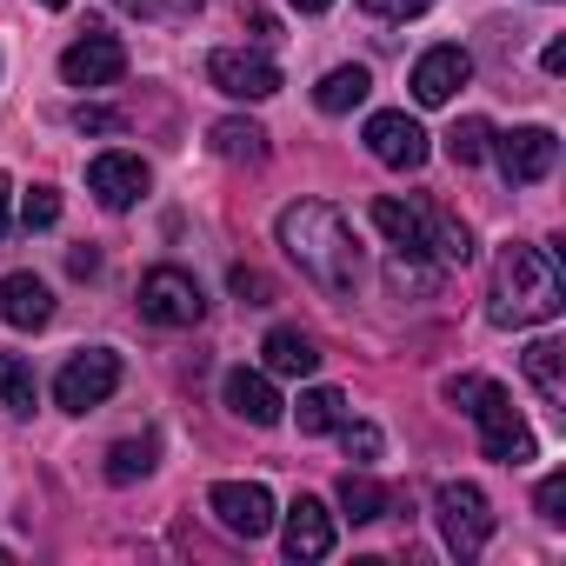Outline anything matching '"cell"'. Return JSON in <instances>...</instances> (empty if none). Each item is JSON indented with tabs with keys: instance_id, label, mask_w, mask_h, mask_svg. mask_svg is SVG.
<instances>
[{
	"instance_id": "obj_1",
	"label": "cell",
	"mask_w": 566,
	"mask_h": 566,
	"mask_svg": "<svg viewBox=\"0 0 566 566\" xmlns=\"http://www.w3.org/2000/svg\"><path fill=\"white\" fill-rule=\"evenodd\" d=\"M273 240H280V253L301 266V280H314L327 301H354V294H360L367 253H360L354 220H347L334 200H294V207H280Z\"/></svg>"
},
{
	"instance_id": "obj_2",
	"label": "cell",
	"mask_w": 566,
	"mask_h": 566,
	"mask_svg": "<svg viewBox=\"0 0 566 566\" xmlns=\"http://www.w3.org/2000/svg\"><path fill=\"white\" fill-rule=\"evenodd\" d=\"M566 307V273H559V253L553 247H533V240H513L493 266V307L486 321L493 327H539V321H559Z\"/></svg>"
},
{
	"instance_id": "obj_3",
	"label": "cell",
	"mask_w": 566,
	"mask_h": 566,
	"mask_svg": "<svg viewBox=\"0 0 566 566\" xmlns=\"http://www.w3.org/2000/svg\"><path fill=\"white\" fill-rule=\"evenodd\" d=\"M447 400L473 420V433H480V453L486 460H500V467H526L539 447H533V427L520 420V407H513V394L500 387V380H480V374H460V380H447Z\"/></svg>"
},
{
	"instance_id": "obj_4",
	"label": "cell",
	"mask_w": 566,
	"mask_h": 566,
	"mask_svg": "<svg viewBox=\"0 0 566 566\" xmlns=\"http://www.w3.org/2000/svg\"><path fill=\"white\" fill-rule=\"evenodd\" d=\"M374 227H380L394 247H420V253H433L440 266H467V260H473V233H467V220H453V213H440V207H427V200L380 193V200H374Z\"/></svg>"
},
{
	"instance_id": "obj_5",
	"label": "cell",
	"mask_w": 566,
	"mask_h": 566,
	"mask_svg": "<svg viewBox=\"0 0 566 566\" xmlns=\"http://www.w3.org/2000/svg\"><path fill=\"white\" fill-rule=\"evenodd\" d=\"M433 520H440L447 553H460V559H480L486 539H493V500L473 480H440L433 486Z\"/></svg>"
},
{
	"instance_id": "obj_6",
	"label": "cell",
	"mask_w": 566,
	"mask_h": 566,
	"mask_svg": "<svg viewBox=\"0 0 566 566\" xmlns=\"http://www.w3.org/2000/svg\"><path fill=\"white\" fill-rule=\"evenodd\" d=\"M140 314H147L154 327L180 334V327H200L207 294H200V280H193L187 266H154V273L140 280Z\"/></svg>"
},
{
	"instance_id": "obj_7",
	"label": "cell",
	"mask_w": 566,
	"mask_h": 566,
	"mask_svg": "<svg viewBox=\"0 0 566 566\" xmlns=\"http://www.w3.org/2000/svg\"><path fill=\"white\" fill-rule=\"evenodd\" d=\"M120 394V354L114 347H87V354H74L61 374H54V400L67 407V413H94V407H107Z\"/></svg>"
},
{
	"instance_id": "obj_8",
	"label": "cell",
	"mask_w": 566,
	"mask_h": 566,
	"mask_svg": "<svg viewBox=\"0 0 566 566\" xmlns=\"http://www.w3.org/2000/svg\"><path fill=\"white\" fill-rule=\"evenodd\" d=\"M207 81H213L227 101H273V94H280V61L260 54V48H213Z\"/></svg>"
},
{
	"instance_id": "obj_9",
	"label": "cell",
	"mask_w": 566,
	"mask_h": 566,
	"mask_svg": "<svg viewBox=\"0 0 566 566\" xmlns=\"http://www.w3.org/2000/svg\"><path fill=\"white\" fill-rule=\"evenodd\" d=\"M486 154L500 160L506 187H539L553 174V160H559V134L553 127H506V134H493Z\"/></svg>"
},
{
	"instance_id": "obj_10",
	"label": "cell",
	"mask_w": 566,
	"mask_h": 566,
	"mask_svg": "<svg viewBox=\"0 0 566 566\" xmlns=\"http://www.w3.org/2000/svg\"><path fill=\"white\" fill-rule=\"evenodd\" d=\"M207 513H213L233 539H260V533H273V520H280V506H273V493H266L260 480H213Z\"/></svg>"
},
{
	"instance_id": "obj_11",
	"label": "cell",
	"mask_w": 566,
	"mask_h": 566,
	"mask_svg": "<svg viewBox=\"0 0 566 566\" xmlns=\"http://www.w3.org/2000/svg\"><path fill=\"white\" fill-rule=\"evenodd\" d=\"M367 154L380 160V167H394V174H420L427 167V127L407 114V107H380L374 120H367Z\"/></svg>"
},
{
	"instance_id": "obj_12",
	"label": "cell",
	"mask_w": 566,
	"mask_h": 566,
	"mask_svg": "<svg viewBox=\"0 0 566 566\" xmlns=\"http://www.w3.org/2000/svg\"><path fill=\"white\" fill-rule=\"evenodd\" d=\"M147 180H154V174H147V160H140V154H127V147H107V154H94V160H87V193H94L107 213H127V207L147 193Z\"/></svg>"
},
{
	"instance_id": "obj_13",
	"label": "cell",
	"mask_w": 566,
	"mask_h": 566,
	"mask_svg": "<svg viewBox=\"0 0 566 566\" xmlns=\"http://www.w3.org/2000/svg\"><path fill=\"white\" fill-rule=\"evenodd\" d=\"M120 74H127V48H120V34L87 28V34L61 54V81H67V87H114Z\"/></svg>"
},
{
	"instance_id": "obj_14",
	"label": "cell",
	"mask_w": 566,
	"mask_h": 566,
	"mask_svg": "<svg viewBox=\"0 0 566 566\" xmlns=\"http://www.w3.org/2000/svg\"><path fill=\"white\" fill-rule=\"evenodd\" d=\"M467 81H473V54L453 48V41H440V48H427V54L413 61V81H407V87H413L420 107H447Z\"/></svg>"
},
{
	"instance_id": "obj_15",
	"label": "cell",
	"mask_w": 566,
	"mask_h": 566,
	"mask_svg": "<svg viewBox=\"0 0 566 566\" xmlns=\"http://www.w3.org/2000/svg\"><path fill=\"white\" fill-rule=\"evenodd\" d=\"M220 400H227V413L247 420V427H280V413H287V400H280V387H273L266 367H233V374L220 380Z\"/></svg>"
},
{
	"instance_id": "obj_16",
	"label": "cell",
	"mask_w": 566,
	"mask_h": 566,
	"mask_svg": "<svg viewBox=\"0 0 566 566\" xmlns=\"http://www.w3.org/2000/svg\"><path fill=\"white\" fill-rule=\"evenodd\" d=\"M280 539H287V559H294V566L327 559V553H334V513H327V500L301 493V500L287 506V520H280Z\"/></svg>"
},
{
	"instance_id": "obj_17",
	"label": "cell",
	"mask_w": 566,
	"mask_h": 566,
	"mask_svg": "<svg viewBox=\"0 0 566 566\" xmlns=\"http://www.w3.org/2000/svg\"><path fill=\"white\" fill-rule=\"evenodd\" d=\"M54 321V294L41 273H0V327H21V334H41Z\"/></svg>"
},
{
	"instance_id": "obj_18",
	"label": "cell",
	"mask_w": 566,
	"mask_h": 566,
	"mask_svg": "<svg viewBox=\"0 0 566 566\" xmlns=\"http://www.w3.org/2000/svg\"><path fill=\"white\" fill-rule=\"evenodd\" d=\"M260 367L273 380H307V374H321V340L307 327H273L260 340Z\"/></svg>"
},
{
	"instance_id": "obj_19",
	"label": "cell",
	"mask_w": 566,
	"mask_h": 566,
	"mask_svg": "<svg viewBox=\"0 0 566 566\" xmlns=\"http://www.w3.org/2000/svg\"><path fill=\"white\" fill-rule=\"evenodd\" d=\"M207 147H213L227 167H260V160L273 154V147H266V127H260V120H247V114H227V120H213Z\"/></svg>"
},
{
	"instance_id": "obj_20",
	"label": "cell",
	"mask_w": 566,
	"mask_h": 566,
	"mask_svg": "<svg viewBox=\"0 0 566 566\" xmlns=\"http://www.w3.org/2000/svg\"><path fill=\"white\" fill-rule=\"evenodd\" d=\"M520 374H526V387H533L553 413H566V347H559V340H533V347L520 354Z\"/></svg>"
},
{
	"instance_id": "obj_21",
	"label": "cell",
	"mask_w": 566,
	"mask_h": 566,
	"mask_svg": "<svg viewBox=\"0 0 566 566\" xmlns=\"http://www.w3.org/2000/svg\"><path fill=\"white\" fill-rule=\"evenodd\" d=\"M387 506H394V493L367 473V467H347L340 473V513L354 520V526H374V520H387Z\"/></svg>"
},
{
	"instance_id": "obj_22",
	"label": "cell",
	"mask_w": 566,
	"mask_h": 566,
	"mask_svg": "<svg viewBox=\"0 0 566 566\" xmlns=\"http://www.w3.org/2000/svg\"><path fill=\"white\" fill-rule=\"evenodd\" d=\"M440 273H447V266H440L433 253H420V247H394V253H387V287H394V294H433Z\"/></svg>"
},
{
	"instance_id": "obj_23",
	"label": "cell",
	"mask_w": 566,
	"mask_h": 566,
	"mask_svg": "<svg viewBox=\"0 0 566 566\" xmlns=\"http://www.w3.org/2000/svg\"><path fill=\"white\" fill-rule=\"evenodd\" d=\"M367 94H374V74L354 61V67H334V74L314 87V107H321V114H354Z\"/></svg>"
},
{
	"instance_id": "obj_24",
	"label": "cell",
	"mask_w": 566,
	"mask_h": 566,
	"mask_svg": "<svg viewBox=\"0 0 566 566\" xmlns=\"http://www.w3.org/2000/svg\"><path fill=\"white\" fill-rule=\"evenodd\" d=\"M34 400H41V380H34V367H28L21 354H0V413L28 420V413H34Z\"/></svg>"
},
{
	"instance_id": "obj_25",
	"label": "cell",
	"mask_w": 566,
	"mask_h": 566,
	"mask_svg": "<svg viewBox=\"0 0 566 566\" xmlns=\"http://www.w3.org/2000/svg\"><path fill=\"white\" fill-rule=\"evenodd\" d=\"M294 420H301V433H334L347 420V394L340 387H307L301 407H294Z\"/></svg>"
},
{
	"instance_id": "obj_26",
	"label": "cell",
	"mask_w": 566,
	"mask_h": 566,
	"mask_svg": "<svg viewBox=\"0 0 566 566\" xmlns=\"http://www.w3.org/2000/svg\"><path fill=\"white\" fill-rule=\"evenodd\" d=\"M154 473V440H120L114 453H107V480L114 486H134V480H147Z\"/></svg>"
},
{
	"instance_id": "obj_27",
	"label": "cell",
	"mask_w": 566,
	"mask_h": 566,
	"mask_svg": "<svg viewBox=\"0 0 566 566\" xmlns=\"http://www.w3.org/2000/svg\"><path fill=\"white\" fill-rule=\"evenodd\" d=\"M486 147H493V127H486V120H460V127L447 134V160H453V167H480Z\"/></svg>"
},
{
	"instance_id": "obj_28",
	"label": "cell",
	"mask_w": 566,
	"mask_h": 566,
	"mask_svg": "<svg viewBox=\"0 0 566 566\" xmlns=\"http://www.w3.org/2000/svg\"><path fill=\"white\" fill-rule=\"evenodd\" d=\"M334 433H340V447H347V460H354V467H374V460H380V447H387L374 420H340Z\"/></svg>"
},
{
	"instance_id": "obj_29",
	"label": "cell",
	"mask_w": 566,
	"mask_h": 566,
	"mask_svg": "<svg viewBox=\"0 0 566 566\" xmlns=\"http://www.w3.org/2000/svg\"><path fill=\"white\" fill-rule=\"evenodd\" d=\"M74 134H127V114L120 107H74Z\"/></svg>"
},
{
	"instance_id": "obj_30",
	"label": "cell",
	"mask_w": 566,
	"mask_h": 566,
	"mask_svg": "<svg viewBox=\"0 0 566 566\" xmlns=\"http://www.w3.org/2000/svg\"><path fill=\"white\" fill-rule=\"evenodd\" d=\"M21 220H28V233L54 227V220H61V193H54V187H34V193L21 200Z\"/></svg>"
},
{
	"instance_id": "obj_31",
	"label": "cell",
	"mask_w": 566,
	"mask_h": 566,
	"mask_svg": "<svg viewBox=\"0 0 566 566\" xmlns=\"http://www.w3.org/2000/svg\"><path fill=\"white\" fill-rule=\"evenodd\" d=\"M533 506L559 526V520H566V473H546V480H539V493H533Z\"/></svg>"
},
{
	"instance_id": "obj_32",
	"label": "cell",
	"mask_w": 566,
	"mask_h": 566,
	"mask_svg": "<svg viewBox=\"0 0 566 566\" xmlns=\"http://www.w3.org/2000/svg\"><path fill=\"white\" fill-rule=\"evenodd\" d=\"M233 294H240V307H266V301H273L266 273H253V266H233Z\"/></svg>"
},
{
	"instance_id": "obj_33",
	"label": "cell",
	"mask_w": 566,
	"mask_h": 566,
	"mask_svg": "<svg viewBox=\"0 0 566 566\" xmlns=\"http://www.w3.org/2000/svg\"><path fill=\"white\" fill-rule=\"evenodd\" d=\"M360 8H367L374 21H413V14L433 8V0H360Z\"/></svg>"
},
{
	"instance_id": "obj_34",
	"label": "cell",
	"mask_w": 566,
	"mask_h": 566,
	"mask_svg": "<svg viewBox=\"0 0 566 566\" xmlns=\"http://www.w3.org/2000/svg\"><path fill=\"white\" fill-rule=\"evenodd\" d=\"M8 227H14V180L0 174V233H8Z\"/></svg>"
},
{
	"instance_id": "obj_35",
	"label": "cell",
	"mask_w": 566,
	"mask_h": 566,
	"mask_svg": "<svg viewBox=\"0 0 566 566\" xmlns=\"http://www.w3.org/2000/svg\"><path fill=\"white\" fill-rule=\"evenodd\" d=\"M539 67H546V74H566V41H546V54H539Z\"/></svg>"
},
{
	"instance_id": "obj_36",
	"label": "cell",
	"mask_w": 566,
	"mask_h": 566,
	"mask_svg": "<svg viewBox=\"0 0 566 566\" xmlns=\"http://www.w3.org/2000/svg\"><path fill=\"white\" fill-rule=\"evenodd\" d=\"M294 8H301V14H327V8H334V0H294Z\"/></svg>"
},
{
	"instance_id": "obj_37",
	"label": "cell",
	"mask_w": 566,
	"mask_h": 566,
	"mask_svg": "<svg viewBox=\"0 0 566 566\" xmlns=\"http://www.w3.org/2000/svg\"><path fill=\"white\" fill-rule=\"evenodd\" d=\"M114 8H134V14H140V8H154V0H114Z\"/></svg>"
},
{
	"instance_id": "obj_38",
	"label": "cell",
	"mask_w": 566,
	"mask_h": 566,
	"mask_svg": "<svg viewBox=\"0 0 566 566\" xmlns=\"http://www.w3.org/2000/svg\"><path fill=\"white\" fill-rule=\"evenodd\" d=\"M41 8H54V14H61V8H67V0H41Z\"/></svg>"
},
{
	"instance_id": "obj_39",
	"label": "cell",
	"mask_w": 566,
	"mask_h": 566,
	"mask_svg": "<svg viewBox=\"0 0 566 566\" xmlns=\"http://www.w3.org/2000/svg\"><path fill=\"white\" fill-rule=\"evenodd\" d=\"M0 566H8V546H0Z\"/></svg>"
}]
</instances>
